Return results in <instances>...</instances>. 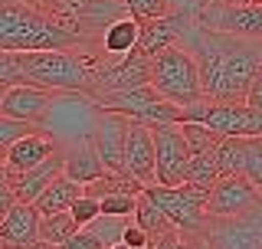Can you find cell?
<instances>
[{
	"mask_svg": "<svg viewBox=\"0 0 262 249\" xmlns=\"http://www.w3.org/2000/svg\"><path fill=\"white\" fill-rule=\"evenodd\" d=\"M39 223L43 213L33 203L16 200L4 220H0V249H27L39 239Z\"/></svg>",
	"mask_w": 262,
	"mask_h": 249,
	"instance_id": "obj_16",
	"label": "cell"
},
{
	"mask_svg": "<svg viewBox=\"0 0 262 249\" xmlns=\"http://www.w3.org/2000/svg\"><path fill=\"white\" fill-rule=\"evenodd\" d=\"M7 89H10V86H7V82H0V105H4V98H7Z\"/></svg>",
	"mask_w": 262,
	"mask_h": 249,
	"instance_id": "obj_40",
	"label": "cell"
},
{
	"mask_svg": "<svg viewBox=\"0 0 262 249\" xmlns=\"http://www.w3.org/2000/svg\"><path fill=\"white\" fill-rule=\"evenodd\" d=\"M262 200V187H256L246 174H229L220 177V184L207 197V213L210 220H236L252 213Z\"/></svg>",
	"mask_w": 262,
	"mask_h": 249,
	"instance_id": "obj_9",
	"label": "cell"
},
{
	"mask_svg": "<svg viewBox=\"0 0 262 249\" xmlns=\"http://www.w3.org/2000/svg\"><path fill=\"white\" fill-rule=\"evenodd\" d=\"M203 236L213 249H262V200L246 217L210 220Z\"/></svg>",
	"mask_w": 262,
	"mask_h": 249,
	"instance_id": "obj_12",
	"label": "cell"
},
{
	"mask_svg": "<svg viewBox=\"0 0 262 249\" xmlns=\"http://www.w3.org/2000/svg\"><path fill=\"white\" fill-rule=\"evenodd\" d=\"M20 82L49 89V92L95 95L98 56L76 53V49H39V53H16Z\"/></svg>",
	"mask_w": 262,
	"mask_h": 249,
	"instance_id": "obj_3",
	"label": "cell"
},
{
	"mask_svg": "<svg viewBox=\"0 0 262 249\" xmlns=\"http://www.w3.org/2000/svg\"><path fill=\"white\" fill-rule=\"evenodd\" d=\"M56 95L59 92L30 86V82H16V86L7 89V98H4V105H0V112L10 115V118H20V121H30V125H36V128H43Z\"/></svg>",
	"mask_w": 262,
	"mask_h": 249,
	"instance_id": "obj_15",
	"label": "cell"
},
{
	"mask_svg": "<svg viewBox=\"0 0 262 249\" xmlns=\"http://www.w3.org/2000/svg\"><path fill=\"white\" fill-rule=\"evenodd\" d=\"M243 174L256 187H262V138H246L243 141Z\"/></svg>",
	"mask_w": 262,
	"mask_h": 249,
	"instance_id": "obj_28",
	"label": "cell"
},
{
	"mask_svg": "<svg viewBox=\"0 0 262 249\" xmlns=\"http://www.w3.org/2000/svg\"><path fill=\"white\" fill-rule=\"evenodd\" d=\"M151 86V56L141 49L121 56V59H98V82H95V102H102L112 92H125V89Z\"/></svg>",
	"mask_w": 262,
	"mask_h": 249,
	"instance_id": "obj_10",
	"label": "cell"
},
{
	"mask_svg": "<svg viewBox=\"0 0 262 249\" xmlns=\"http://www.w3.org/2000/svg\"><path fill=\"white\" fill-rule=\"evenodd\" d=\"M0 171H4V161H0Z\"/></svg>",
	"mask_w": 262,
	"mask_h": 249,
	"instance_id": "obj_42",
	"label": "cell"
},
{
	"mask_svg": "<svg viewBox=\"0 0 262 249\" xmlns=\"http://www.w3.org/2000/svg\"><path fill=\"white\" fill-rule=\"evenodd\" d=\"M196 20L193 10H170L164 16H147L141 20V39H138V49L144 56H158L161 49L174 46V43H184V36L190 33Z\"/></svg>",
	"mask_w": 262,
	"mask_h": 249,
	"instance_id": "obj_13",
	"label": "cell"
},
{
	"mask_svg": "<svg viewBox=\"0 0 262 249\" xmlns=\"http://www.w3.org/2000/svg\"><path fill=\"white\" fill-rule=\"evenodd\" d=\"M0 82H7V86L20 82V63H16V53H10V49H0Z\"/></svg>",
	"mask_w": 262,
	"mask_h": 249,
	"instance_id": "obj_35",
	"label": "cell"
},
{
	"mask_svg": "<svg viewBox=\"0 0 262 249\" xmlns=\"http://www.w3.org/2000/svg\"><path fill=\"white\" fill-rule=\"evenodd\" d=\"M200 66L203 98L210 102H246L252 82L262 72V39H246L233 33H220L193 20L184 36Z\"/></svg>",
	"mask_w": 262,
	"mask_h": 249,
	"instance_id": "obj_1",
	"label": "cell"
},
{
	"mask_svg": "<svg viewBox=\"0 0 262 249\" xmlns=\"http://www.w3.org/2000/svg\"><path fill=\"white\" fill-rule=\"evenodd\" d=\"M121 243H128V246H135V249H151L154 246V236L147 233L144 226H138L135 220L125 226V233H121Z\"/></svg>",
	"mask_w": 262,
	"mask_h": 249,
	"instance_id": "obj_34",
	"label": "cell"
},
{
	"mask_svg": "<svg viewBox=\"0 0 262 249\" xmlns=\"http://www.w3.org/2000/svg\"><path fill=\"white\" fill-rule=\"evenodd\" d=\"M243 141L246 138H223L216 144V161H220V174L229 177V174H243Z\"/></svg>",
	"mask_w": 262,
	"mask_h": 249,
	"instance_id": "obj_27",
	"label": "cell"
},
{
	"mask_svg": "<svg viewBox=\"0 0 262 249\" xmlns=\"http://www.w3.org/2000/svg\"><path fill=\"white\" fill-rule=\"evenodd\" d=\"M59 148L62 144L49 135V131H33V135L20 138L10 151H7L4 171H30V168H36V164H43L46 157H53Z\"/></svg>",
	"mask_w": 262,
	"mask_h": 249,
	"instance_id": "obj_19",
	"label": "cell"
},
{
	"mask_svg": "<svg viewBox=\"0 0 262 249\" xmlns=\"http://www.w3.org/2000/svg\"><path fill=\"white\" fill-rule=\"evenodd\" d=\"M203 4H207V0H190V10L196 13V10H200V7H203Z\"/></svg>",
	"mask_w": 262,
	"mask_h": 249,
	"instance_id": "obj_41",
	"label": "cell"
},
{
	"mask_svg": "<svg viewBox=\"0 0 262 249\" xmlns=\"http://www.w3.org/2000/svg\"><path fill=\"white\" fill-rule=\"evenodd\" d=\"M69 213L76 217V223H79V226H89L92 220H98V217H102V203H98V197H89V194H82L79 200L69 206Z\"/></svg>",
	"mask_w": 262,
	"mask_h": 249,
	"instance_id": "obj_30",
	"label": "cell"
},
{
	"mask_svg": "<svg viewBox=\"0 0 262 249\" xmlns=\"http://www.w3.org/2000/svg\"><path fill=\"white\" fill-rule=\"evenodd\" d=\"M33 131H43V128H36V125H30V121H20V118H10V115L0 112V161L7 157V151H10L16 141L33 135Z\"/></svg>",
	"mask_w": 262,
	"mask_h": 249,
	"instance_id": "obj_26",
	"label": "cell"
},
{
	"mask_svg": "<svg viewBox=\"0 0 262 249\" xmlns=\"http://www.w3.org/2000/svg\"><path fill=\"white\" fill-rule=\"evenodd\" d=\"M196 20L220 33L262 39V0H207L196 10Z\"/></svg>",
	"mask_w": 262,
	"mask_h": 249,
	"instance_id": "obj_6",
	"label": "cell"
},
{
	"mask_svg": "<svg viewBox=\"0 0 262 249\" xmlns=\"http://www.w3.org/2000/svg\"><path fill=\"white\" fill-rule=\"evenodd\" d=\"M128 10L138 16V20H147V16H164L174 10V0H125Z\"/></svg>",
	"mask_w": 262,
	"mask_h": 249,
	"instance_id": "obj_31",
	"label": "cell"
},
{
	"mask_svg": "<svg viewBox=\"0 0 262 249\" xmlns=\"http://www.w3.org/2000/svg\"><path fill=\"white\" fill-rule=\"evenodd\" d=\"M246 102L256 105V109H262V72L256 76V82H252V89H249V95H246Z\"/></svg>",
	"mask_w": 262,
	"mask_h": 249,
	"instance_id": "obj_37",
	"label": "cell"
},
{
	"mask_svg": "<svg viewBox=\"0 0 262 249\" xmlns=\"http://www.w3.org/2000/svg\"><path fill=\"white\" fill-rule=\"evenodd\" d=\"M180 131H184V141H187V148H190V154L213 151V148L226 138V135L213 131L210 125H203V121H180Z\"/></svg>",
	"mask_w": 262,
	"mask_h": 249,
	"instance_id": "obj_24",
	"label": "cell"
},
{
	"mask_svg": "<svg viewBox=\"0 0 262 249\" xmlns=\"http://www.w3.org/2000/svg\"><path fill=\"white\" fill-rule=\"evenodd\" d=\"M102 109L108 112H121L131 121H144V125H164V121H180L184 109L174 102H167L154 86H138V89H125V92H112L105 95Z\"/></svg>",
	"mask_w": 262,
	"mask_h": 249,
	"instance_id": "obj_7",
	"label": "cell"
},
{
	"mask_svg": "<svg viewBox=\"0 0 262 249\" xmlns=\"http://www.w3.org/2000/svg\"><path fill=\"white\" fill-rule=\"evenodd\" d=\"M151 86L180 109L200 102L203 82H200V66H196V56L190 53V46L174 43L161 49L158 56H151Z\"/></svg>",
	"mask_w": 262,
	"mask_h": 249,
	"instance_id": "obj_4",
	"label": "cell"
},
{
	"mask_svg": "<svg viewBox=\"0 0 262 249\" xmlns=\"http://www.w3.org/2000/svg\"><path fill=\"white\" fill-rule=\"evenodd\" d=\"M138 39H141V20L135 13H125L112 20L105 33L98 36V59H121V56L135 53Z\"/></svg>",
	"mask_w": 262,
	"mask_h": 249,
	"instance_id": "obj_20",
	"label": "cell"
},
{
	"mask_svg": "<svg viewBox=\"0 0 262 249\" xmlns=\"http://www.w3.org/2000/svg\"><path fill=\"white\" fill-rule=\"evenodd\" d=\"M125 138H128V118L121 112H108L102 109L98 118L92 125V141H95V151L102 157L105 171L108 174H121L128 177L125 168Z\"/></svg>",
	"mask_w": 262,
	"mask_h": 249,
	"instance_id": "obj_11",
	"label": "cell"
},
{
	"mask_svg": "<svg viewBox=\"0 0 262 249\" xmlns=\"http://www.w3.org/2000/svg\"><path fill=\"white\" fill-rule=\"evenodd\" d=\"M0 49L10 53H39V49H76L92 53L85 36L62 27L56 16L43 13L27 0H0Z\"/></svg>",
	"mask_w": 262,
	"mask_h": 249,
	"instance_id": "obj_2",
	"label": "cell"
},
{
	"mask_svg": "<svg viewBox=\"0 0 262 249\" xmlns=\"http://www.w3.org/2000/svg\"><path fill=\"white\" fill-rule=\"evenodd\" d=\"M125 168H128V177H135L141 187L158 184V157H154V131H151V125L128 118Z\"/></svg>",
	"mask_w": 262,
	"mask_h": 249,
	"instance_id": "obj_14",
	"label": "cell"
},
{
	"mask_svg": "<svg viewBox=\"0 0 262 249\" xmlns=\"http://www.w3.org/2000/svg\"><path fill=\"white\" fill-rule=\"evenodd\" d=\"M16 203V194H13V187H10V180H7V174L0 171V220L10 213V206Z\"/></svg>",
	"mask_w": 262,
	"mask_h": 249,
	"instance_id": "obj_36",
	"label": "cell"
},
{
	"mask_svg": "<svg viewBox=\"0 0 262 249\" xmlns=\"http://www.w3.org/2000/svg\"><path fill=\"white\" fill-rule=\"evenodd\" d=\"M85 194V187L79 184V180H72V177H66V174H59V177L53 180V184H49L43 194H39V200L33 203L36 206L39 213H62V210H69L72 203L79 200V197Z\"/></svg>",
	"mask_w": 262,
	"mask_h": 249,
	"instance_id": "obj_21",
	"label": "cell"
},
{
	"mask_svg": "<svg viewBox=\"0 0 262 249\" xmlns=\"http://www.w3.org/2000/svg\"><path fill=\"white\" fill-rule=\"evenodd\" d=\"M27 249H59V246H53V243H46V239H36L33 246H27Z\"/></svg>",
	"mask_w": 262,
	"mask_h": 249,
	"instance_id": "obj_38",
	"label": "cell"
},
{
	"mask_svg": "<svg viewBox=\"0 0 262 249\" xmlns=\"http://www.w3.org/2000/svg\"><path fill=\"white\" fill-rule=\"evenodd\" d=\"M141 194L151 200L158 210L167 217V223L180 233H190V236H200L210 223V213H207V190L200 187H190V184H180V187H164V184H151L144 187Z\"/></svg>",
	"mask_w": 262,
	"mask_h": 249,
	"instance_id": "obj_5",
	"label": "cell"
},
{
	"mask_svg": "<svg viewBox=\"0 0 262 249\" xmlns=\"http://www.w3.org/2000/svg\"><path fill=\"white\" fill-rule=\"evenodd\" d=\"M76 230H79V223H76V217H72L69 210L46 213L43 223H39V239H46V243H53V246H62Z\"/></svg>",
	"mask_w": 262,
	"mask_h": 249,
	"instance_id": "obj_23",
	"label": "cell"
},
{
	"mask_svg": "<svg viewBox=\"0 0 262 249\" xmlns=\"http://www.w3.org/2000/svg\"><path fill=\"white\" fill-rule=\"evenodd\" d=\"M151 131H154V157H158V184L180 187L187 180V168H190V157H193L184 141L180 121L151 125Z\"/></svg>",
	"mask_w": 262,
	"mask_h": 249,
	"instance_id": "obj_8",
	"label": "cell"
},
{
	"mask_svg": "<svg viewBox=\"0 0 262 249\" xmlns=\"http://www.w3.org/2000/svg\"><path fill=\"white\" fill-rule=\"evenodd\" d=\"M220 161H216V148L213 151H203V154H193L190 157V168H187V180L184 184H190V187H200V190H210L220 184Z\"/></svg>",
	"mask_w": 262,
	"mask_h": 249,
	"instance_id": "obj_22",
	"label": "cell"
},
{
	"mask_svg": "<svg viewBox=\"0 0 262 249\" xmlns=\"http://www.w3.org/2000/svg\"><path fill=\"white\" fill-rule=\"evenodd\" d=\"M138 197L141 194H128V190H118V194H108L102 197V213L105 217H135L138 210Z\"/></svg>",
	"mask_w": 262,
	"mask_h": 249,
	"instance_id": "obj_29",
	"label": "cell"
},
{
	"mask_svg": "<svg viewBox=\"0 0 262 249\" xmlns=\"http://www.w3.org/2000/svg\"><path fill=\"white\" fill-rule=\"evenodd\" d=\"M4 174H7V180H10L16 200H23V203H36V200H39V194H43V190L62 174V148H59V151H56L53 157H46L43 164L30 168V171H4Z\"/></svg>",
	"mask_w": 262,
	"mask_h": 249,
	"instance_id": "obj_17",
	"label": "cell"
},
{
	"mask_svg": "<svg viewBox=\"0 0 262 249\" xmlns=\"http://www.w3.org/2000/svg\"><path fill=\"white\" fill-rule=\"evenodd\" d=\"M62 174L72 177V180H79L82 187L108 174L105 164H102V157H98V151H95L92 135L79 138V141H69V144L62 148Z\"/></svg>",
	"mask_w": 262,
	"mask_h": 249,
	"instance_id": "obj_18",
	"label": "cell"
},
{
	"mask_svg": "<svg viewBox=\"0 0 262 249\" xmlns=\"http://www.w3.org/2000/svg\"><path fill=\"white\" fill-rule=\"evenodd\" d=\"M151 249H200V239L190 233H180V230H170V233L154 239Z\"/></svg>",
	"mask_w": 262,
	"mask_h": 249,
	"instance_id": "obj_33",
	"label": "cell"
},
{
	"mask_svg": "<svg viewBox=\"0 0 262 249\" xmlns=\"http://www.w3.org/2000/svg\"><path fill=\"white\" fill-rule=\"evenodd\" d=\"M105 249H135V246H128V243H121V239H118V243H112V246H105Z\"/></svg>",
	"mask_w": 262,
	"mask_h": 249,
	"instance_id": "obj_39",
	"label": "cell"
},
{
	"mask_svg": "<svg viewBox=\"0 0 262 249\" xmlns=\"http://www.w3.org/2000/svg\"><path fill=\"white\" fill-rule=\"evenodd\" d=\"M59 249H105V239L98 236L92 226H79Z\"/></svg>",
	"mask_w": 262,
	"mask_h": 249,
	"instance_id": "obj_32",
	"label": "cell"
},
{
	"mask_svg": "<svg viewBox=\"0 0 262 249\" xmlns=\"http://www.w3.org/2000/svg\"><path fill=\"white\" fill-rule=\"evenodd\" d=\"M135 223H138V226H144V230H147V233H151L154 239H158V236H164V233H170V230H174V226H170V223H167V217H164V213H161V210H158V206H154L151 200H147L144 194L138 197Z\"/></svg>",
	"mask_w": 262,
	"mask_h": 249,
	"instance_id": "obj_25",
	"label": "cell"
}]
</instances>
